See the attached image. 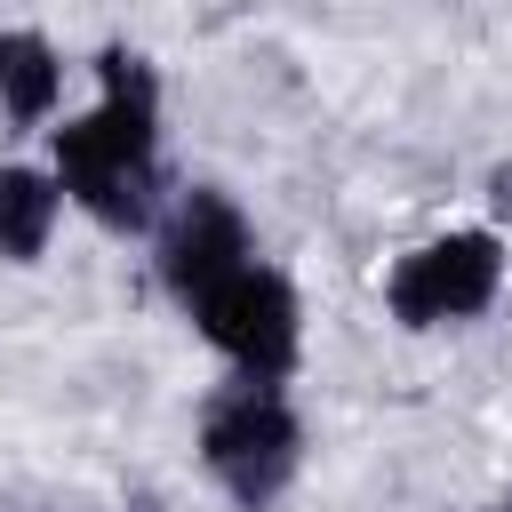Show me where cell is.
Masks as SVG:
<instances>
[{
  "instance_id": "6da1fadb",
  "label": "cell",
  "mask_w": 512,
  "mask_h": 512,
  "mask_svg": "<svg viewBox=\"0 0 512 512\" xmlns=\"http://www.w3.org/2000/svg\"><path fill=\"white\" fill-rule=\"evenodd\" d=\"M48 168L104 232H144L160 216V72L136 48H96V104L48 128Z\"/></svg>"
},
{
  "instance_id": "7a4b0ae2",
  "label": "cell",
  "mask_w": 512,
  "mask_h": 512,
  "mask_svg": "<svg viewBox=\"0 0 512 512\" xmlns=\"http://www.w3.org/2000/svg\"><path fill=\"white\" fill-rule=\"evenodd\" d=\"M200 464L240 512H272L304 472V416L272 376H240L200 408Z\"/></svg>"
},
{
  "instance_id": "3957f363",
  "label": "cell",
  "mask_w": 512,
  "mask_h": 512,
  "mask_svg": "<svg viewBox=\"0 0 512 512\" xmlns=\"http://www.w3.org/2000/svg\"><path fill=\"white\" fill-rule=\"evenodd\" d=\"M184 312H192V328H200L240 376L288 384L296 360H304V304H296L288 272H272L264 256H248V264H232L224 280H208Z\"/></svg>"
},
{
  "instance_id": "277c9868",
  "label": "cell",
  "mask_w": 512,
  "mask_h": 512,
  "mask_svg": "<svg viewBox=\"0 0 512 512\" xmlns=\"http://www.w3.org/2000/svg\"><path fill=\"white\" fill-rule=\"evenodd\" d=\"M504 296V232L496 224H456V232H432L416 240L392 272H384V312L400 328H456V320H480L488 304Z\"/></svg>"
},
{
  "instance_id": "5b68a950",
  "label": "cell",
  "mask_w": 512,
  "mask_h": 512,
  "mask_svg": "<svg viewBox=\"0 0 512 512\" xmlns=\"http://www.w3.org/2000/svg\"><path fill=\"white\" fill-rule=\"evenodd\" d=\"M248 256H256L248 216H240V200H232V192H216V184L176 192V200H168V216L152 224V264H160V288H168L176 304H192L208 280H224V272H232V264H248Z\"/></svg>"
},
{
  "instance_id": "8992f818",
  "label": "cell",
  "mask_w": 512,
  "mask_h": 512,
  "mask_svg": "<svg viewBox=\"0 0 512 512\" xmlns=\"http://www.w3.org/2000/svg\"><path fill=\"white\" fill-rule=\"evenodd\" d=\"M56 104H64V56H56V40L32 32V24H8L0 32V112L16 128H48Z\"/></svg>"
},
{
  "instance_id": "52a82bcc",
  "label": "cell",
  "mask_w": 512,
  "mask_h": 512,
  "mask_svg": "<svg viewBox=\"0 0 512 512\" xmlns=\"http://www.w3.org/2000/svg\"><path fill=\"white\" fill-rule=\"evenodd\" d=\"M56 216H64L56 168L0 160V264H40L48 240H56Z\"/></svg>"
},
{
  "instance_id": "ba28073f",
  "label": "cell",
  "mask_w": 512,
  "mask_h": 512,
  "mask_svg": "<svg viewBox=\"0 0 512 512\" xmlns=\"http://www.w3.org/2000/svg\"><path fill=\"white\" fill-rule=\"evenodd\" d=\"M488 216H496V224H512V160H496V168H488Z\"/></svg>"
},
{
  "instance_id": "9c48e42d",
  "label": "cell",
  "mask_w": 512,
  "mask_h": 512,
  "mask_svg": "<svg viewBox=\"0 0 512 512\" xmlns=\"http://www.w3.org/2000/svg\"><path fill=\"white\" fill-rule=\"evenodd\" d=\"M504 512H512V504H504Z\"/></svg>"
}]
</instances>
